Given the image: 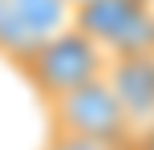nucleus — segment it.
<instances>
[{"mask_svg":"<svg viewBox=\"0 0 154 150\" xmlns=\"http://www.w3.org/2000/svg\"><path fill=\"white\" fill-rule=\"evenodd\" d=\"M41 150H130L122 142H101V138H85V134H61V130H49V142Z\"/></svg>","mask_w":154,"mask_h":150,"instance_id":"6","label":"nucleus"},{"mask_svg":"<svg viewBox=\"0 0 154 150\" xmlns=\"http://www.w3.org/2000/svg\"><path fill=\"white\" fill-rule=\"evenodd\" d=\"M73 24V8L65 0H0V57L20 61L41 41Z\"/></svg>","mask_w":154,"mask_h":150,"instance_id":"3","label":"nucleus"},{"mask_svg":"<svg viewBox=\"0 0 154 150\" xmlns=\"http://www.w3.org/2000/svg\"><path fill=\"white\" fill-rule=\"evenodd\" d=\"M142 4H154V0H142Z\"/></svg>","mask_w":154,"mask_h":150,"instance_id":"9","label":"nucleus"},{"mask_svg":"<svg viewBox=\"0 0 154 150\" xmlns=\"http://www.w3.org/2000/svg\"><path fill=\"white\" fill-rule=\"evenodd\" d=\"M49 110V130H61V134H85V138H101V142H122L130 146L138 126L130 122L126 106L118 102L114 85L101 77L81 81L77 89L45 102Z\"/></svg>","mask_w":154,"mask_h":150,"instance_id":"2","label":"nucleus"},{"mask_svg":"<svg viewBox=\"0 0 154 150\" xmlns=\"http://www.w3.org/2000/svg\"><path fill=\"white\" fill-rule=\"evenodd\" d=\"M106 81L114 85L118 102L126 106V114L138 130L154 122V53L106 57Z\"/></svg>","mask_w":154,"mask_h":150,"instance_id":"4","label":"nucleus"},{"mask_svg":"<svg viewBox=\"0 0 154 150\" xmlns=\"http://www.w3.org/2000/svg\"><path fill=\"white\" fill-rule=\"evenodd\" d=\"M65 4H69V8H77V4H85V0H65Z\"/></svg>","mask_w":154,"mask_h":150,"instance_id":"8","label":"nucleus"},{"mask_svg":"<svg viewBox=\"0 0 154 150\" xmlns=\"http://www.w3.org/2000/svg\"><path fill=\"white\" fill-rule=\"evenodd\" d=\"M146 8H154V4H142V0H85V4L73 8V24L85 37H93L106 53H118V45L130 37V29L142 20Z\"/></svg>","mask_w":154,"mask_h":150,"instance_id":"5","label":"nucleus"},{"mask_svg":"<svg viewBox=\"0 0 154 150\" xmlns=\"http://www.w3.org/2000/svg\"><path fill=\"white\" fill-rule=\"evenodd\" d=\"M130 150H154V122H146V126H142L138 134H134Z\"/></svg>","mask_w":154,"mask_h":150,"instance_id":"7","label":"nucleus"},{"mask_svg":"<svg viewBox=\"0 0 154 150\" xmlns=\"http://www.w3.org/2000/svg\"><path fill=\"white\" fill-rule=\"evenodd\" d=\"M106 57L109 53L93 37H85L77 24H69V29L53 32L49 41H41L29 57H20L16 69H20L24 81L41 93V102H53V97L77 89L81 81L101 77V73H106Z\"/></svg>","mask_w":154,"mask_h":150,"instance_id":"1","label":"nucleus"}]
</instances>
